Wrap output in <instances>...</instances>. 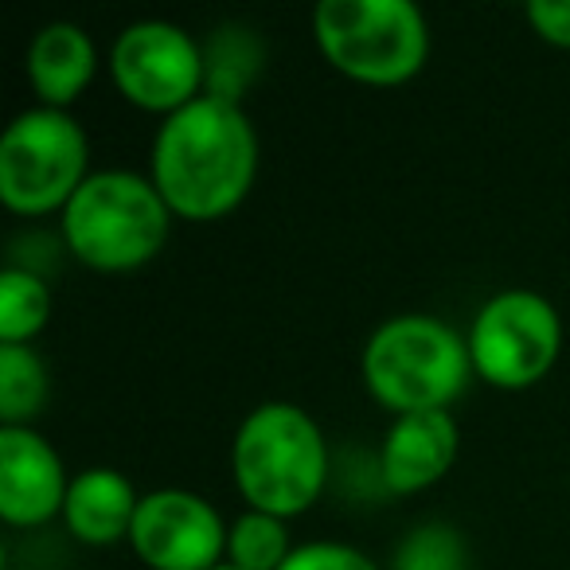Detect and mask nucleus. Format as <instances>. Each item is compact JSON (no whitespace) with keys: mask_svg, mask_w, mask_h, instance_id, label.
<instances>
[{"mask_svg":"<svg viewBox=\"0 0 570 570\" xmlns=\"http://www.w3.org/2000/svg\"><path fill=\"white\" fill-rule=\"evenodd\" d=\"M168 212L157 184L137 173L106 168L90 173L63 207L67 250L90 269H137L160 254L168 238Z\"/></svg>","mask_w":570,"mask_h":570,"instance_id":"20e7f679","label":"nucleus"},{"mask_svg":"<svg viewBox=\"0 0 570 570\" xmlns=\"http://www.w3.org/2000/svg\"><path fill=\"white\" fill-rule=\"evenodd\" d=\"M282 570H380V567L364 551H356V547L321 539V543L294 547V554L282 562Z\"/></svg>","mask_w":570,"mask_h":570,"instance_id":"a211bd4d","label":"nucleus"},{"mask_svg":"<svg viewBox=\"0 0 570 570\" xmlns=\"http://www.w3.org/2000/svg\"><path fill=\"white\" fill-rule=\"evenodd\" d=\"M528 20L547 43L570 48V0H528Z\"/></svg>","mask_w":570,"mask_h":570,"instance_id":"6ab92c4d","label":"nucleus"},{"mask_svg":"<svg viewBox=\"0 0 570 570\" xmlns=\"http://www.w3.org/2000/svg\"><path fill=\"white\" fill-rule=\"evenodd\" d=\"M458 461V422L450 411L403 414L380 450V476L391 492H422Z\"/></svg>","mask_w":570,"mask_h":570,"instance_id":"9b49d317","label":"nucleus"},{"mask_svg":"<svg viewBox=\"0 0 570 570\" xmlns=\"http://www.w3.org/2000/svg\"><path fill=\"white\" fill-rule=\"evenodd\" d=\"M227 531L219 508L199 492L157 489L137 504L129 543L149 570H215Z\"/></svg>","mask_w":570,"mask_h":570,"instance_id":"1a4fd4ad","label":"nucleus"},{"mask_svg":"<svg viewBox=\"0 0 570 570\" xmlns=\"http://www.w3.org/2000/svg\"><path fill=\"white\" fill-rule=\"evenodd\" d=\"M153 176L168 212L191 223H212L235 212L254 188L258 134L238 102L199 95L168 114L153 141Z\"/></svg>","mask_w":570,"mask_h":570,"instance_id":"f257e3e1","label":"nucleus"},{"mask_svg":"<svg viewBox=\"0 0 570 570\" xmlns=\"http://www.w3.org/2000/svg\"><path fill=\"white\" fill-rule=\"evenodd\" d=\"M294 554L285 520L266 512H243L227 531V559L235 570H282V562Z\"/></svg>","mask_w":570,"mask_h":570,"instance_id":"dca6fc26","label":"nucleus"},{"mask_svg":"<svg viewBox=\"0 0 570 570\" xmlns=\"http://www.w3.org/2000/svg\"><path fill=\"white\" fill-rule=\"evenodd\" d=\"M87 157V134L71 114L24 110L0 134V199L17 215L59 212L90 176Z\"/></svg>","mask_w":570,"mask_h":570,"instance_id":"423d86ee","label":"nucleus"},{"mask_svg":"<svg viewBox=\"0 0 570 570\" xmlns=\"http://www.w3.org/2000/svg\"><path fill=\"white\" fill-rule=\"evenodd\" d=\"M28 570H43V567H28Z\"/></svg>","mask_w":570,"mask_h":570,"instance_id":"412c9836","label":"nucleus"},{"mask_svg":"<svg viewBox=\"0 0 570 570\" xmlns=\"http://www.w3.org/2000/svg\"><path fill=\"white\" fill-rule=\"evenodd\" d=\"M110 75L134 106L176 114L207 87V59L184 28L168 20H137L114 40Z\"/></svg>","mask_w":570,"mask_h":570,"instance_id":"6e6552de","label":"nucleus"},{"mask_svg":"<svg viewBox=\"0 0 570 570\" xmlns=\"http://www.w3.org/2000/svg\"><path fill=\"white\" fill-rule=\"evenodd\" d=\"M67 476L63 458L32 426H0V515L12 528H36L63 512Z\"/></svg>","mask_w":570,"mask_h":570,"instance_id":"9d476101","label":"nucleus"},{"mask_svg":"<svg viewBox=\"0 0 570 570\" xmlns=\"http://www.w3.org/2000/svg\"><path fill=\"white\" fill-rule=\"evenodd\" d=\"M562 352V321L547 297L504 289L489 297L469 328L473 372L504 391H523L554 367Z\"/></svg>","mask_w":570,"mask_h":570,"instance_id":"0eeeda50","label":"nucleus"},{"mask_svg":"<svg viewBox=\"0 0 570 570\" xmlns=\"http://www.w3.org/2000/svg\"><path fill=\"white\" fill-rule=\"evenodd\" d=\"M465 543L445 523H426L411 531L395 554V570H465Z\"/></svg>","mask_w":570,"mask_h":570,"instance_id":"f3484780","label":"nucleus"},{"mask_svg":"<svg viewBox=\"0 0 570 570\" xmlns=\"http://www.w3.org/2000/svg\"><path fill=\"white\" fill-rule=\"evenodd\" d=\"M313 36L336 71L367 87H399L430 56L426 17L411 0H321Z\"/></svg>","mask_w":570,"mask_h":570,"instance_id":"39448f33","label":"nucleus"},{"mask_svg":"<svg viewBox=\"0 0 570 570\" xmlns=\"http://www.w3.org/2000/svg\"><path fill=\"white\" fill-rule=\"evenodd\" d=\"M215 570H235V567H230V562H219V567H215Z\"/></svg>","mask_w":570,"mask_h":570,"instance_id":"aec40b11","label":"nucleus"},{"mask_svg":"<svg viewBox=\"0 0 570 570\" xmlns=\"http://www.w3.org/2000/svg\"><path fill=\"white\" fill-rule=\"evenodd\" d=\"M141 497L134 492V484L118 473V469H82L79 476H71L67 489L63 520L79 543L90 547H110L118 539H129L134 531V515Z\"/></svg>","mask_w":570,"mask_h":570,"instance_id":"f8f14e48","label":"nucleus"},{"mask_svg":"<svg viewBox=\"0 0 570 570\" xmlns=\"http://www.w3.org/2000/svg\"><path fill=\"white\" fill-rule=\"evenodd\" d=\"M360 372L367 391L399 419L445 411L465 391L469 375H476L465 336L426 313L383 321L367 341Z\"/></svg>","mask_w":570,"mask_h":570,"instance_id":"7ed1b4c3","label":"nucleus"},{"mask_svg":"<svg viewBox=\"0 0 570 570\" xmlns=\"http://www.w3.org/2000/svg\"><path fill=\"white\" fill-rule=\"evenodd\" d=\"M230 469L254 512L302 515L317 504L328 481V445L313 414L294 403H262L243 419Z\"/></svg>","mask_w":570,"mask_h":570,"instance_id":"f03ea898","label":"nucleus"},{"mask_svg":"<svg viewBox=\"0 0 570 570\" xmlns=\"http://www.w3.org/2000/svg\"><path fill=\"white\" fill-rule=\"evenodd\" d=\"M95 71V40L71 20H56V24L40 28L32 48H28V79H32L36 95L43 98V106H51V110H67L90 87Z\"/></svg>","mask_w":570,"mask_h":570,"instance_id":"ddd939ff","label":"nucleus"},{"mask_svg":"<svg viewBox=\"0 0 570 570\" xmlns=\"http://www.w3.org/2000/svg\"><path fill=\"white\" fill-rule=\"evenodd\" d=\"M51 317V289L36 269H0V344H28Z\"/></svg>","mask_w":570,"mask_h":570,"instance_id":"2eb2a0df","label":"nucleus"},{"mask_svg":"<svg viewBox=\"0 0 570 570\" xmlns=\"http://www.w3.org/2000/svg\"><path fill=\"white\" fill-rule=\"evenodd\" d=\"M48 403V367L28 344H0V426H28Z\"/></svg>","mask_w":570,"mask_h":570,"instance_id":"4468645a","label":"nucleus"}]
</instances>
